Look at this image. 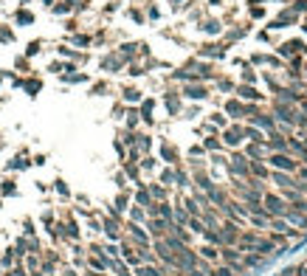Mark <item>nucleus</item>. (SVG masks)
Instances as JSON below:
<instances>
[{
  "label": "nucleus",
  "instance_id": "f257e3e1",
  "mask_svg": "<svg viewBox=\"0 0 307 276\" xmlns=\"http://www.w3.org/2000/svg\"><path fill=\"white\" fill-rule=\"evenodd\" d=\"M273 163H279V166H290V161H287V158H273Z\"/></svg>",
  "mask_w": 307,
  "mask_h": 276
}]
</instances>
